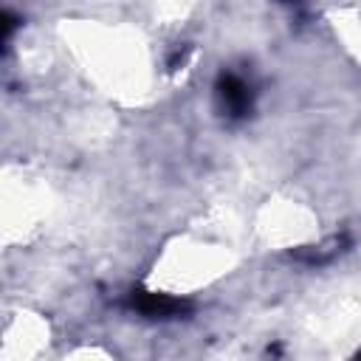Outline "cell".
Returning a JSON list of instances; mask_svg holds the SVG:
<instances>
[{
  "mask_svg": "<svg viewBox=\"0 0 361 361\" xmlns=\"http://www.w3.org/2000/svg\"><path fill=\"white\" fill-rule=\"evenodd\" d=\"M130 307L135 313H141L144 319H178L192 310V305L186 299L158 293V290H144V288L130 290Z\"/></svg>",
  "mask_w": 361,
  "mask_h": 361,
  "instance_id": "cell-1",
  "label": "cell"
},
{
  "mask_svg": "<svg viewBox=\"0 0 361 361\" xmlns=\"http://www.w3.org/2000/svg\"><path fill=\"white\" fill-rule=\"evenodd\" d=\"M214 93H217V102H220V110L228 116V118H245L254 107V93L251 87L245 85L243 76L231 73V71H223L217 76V85H214Z\"/></svg>",
  "mask_w": 361,
  "mask_h": 361,
  "instance_id": "cell-2",
  "label": "cell"
},
{
  "mask_svg": "<svg viewBox=\"0 0 361 361\" xmlns=\"http://www.w3.org/2000/svg\"><path fill=\"white\" fill-rule=\"evenodd\" d=\"M355 361H361V353H358V355H355Z\"/></svg>",
  "mask_w": 361,
  "mask_h": 361,
  "instance_id": "cell-3",
  "label": "cell"
}]
</instances>
